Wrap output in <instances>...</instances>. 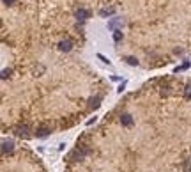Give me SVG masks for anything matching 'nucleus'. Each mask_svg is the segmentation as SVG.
Masks as SVG:
<instances>
[{
	"mask_svg": "<svg viewBox=\"0 0 191 172\" xmlns=\"http://www.w3.org/2000/svg\"><path fill=\"white\" fill-rule=\"evenodd\" d=\"M58 48L62 51H69L71 48H73V43H71V41H60V43H58Z\"/></svg>",
	"mask_w": 191,
	"mask_h": 172,
	"instance_id": "nucleus-6",
	"label": "nucleus"
},
{
	"mask_svg": "<svg viewBox=\"0 0 191 172\" xmlns=\"http://www.w3.org/2000/svg\"><path fill=\"white\" fill-rule=\"evenodd\" d=\"M4 2H6V4H13L14 0H4Z\"/></svg>",
	"mask_w": 191,
	"mask_h": 172,
	"instance_id": "nucleus-15",
	"label": "nucleus"
},
{
	"mask_svg": "<svg viewBox=\"0 0 191 172\" xmlns=\"http://www.w3.org/2000/svg\"><path fill=\"white\" fill-rule=\"evenodd\" d=\"M120 39H122V32L120 30H115L113 32V41H120Z\"/></svg>",
	"mask_w": 191,
	"mask_h": 172,
	"instance_id": "nucleus-9",
	"label": "nucleus"
},
{
	"mask_svg": "<svg viewBox=\"0 0 191 172\" xmlns=\"http://www.w3.org/2000/svg\"><path fill=\"white\" fill-rule=\"evenodd\" d=\"M113 13V9H103L101 11V16H108V14H112Z\"/></svg>",
	"mask_w": 191,
	"mask_h": 172,
	"instance_id": "nucleus-11",
	"label": "nucleus"
},
{
	"mask_svg": "<svg viewBox=\"0 0 191 172\" xmlns=\"http://www.w3.org/2000/svg\"><path fill=\"white\" fill-rule=\"evenodd\" d=\"M124 87H126V82H122V85L119 87V92H122V91H124Z\"/></svg>",
	"mask_w": 191,
	"mask_h": 172,
	"instance_id": "nucleus-13",
	"label": "nucleus"
},
{
	"mask_svg": "<svg viewBox=\"0 0 191 172\" xmlns=\"http://www.w3.org/2000/svg\"><path fill=\"white\" fill-rule=\"evenodd\" d=\"M89 103H90V107H92V108H97V107H99V103H101V96L90 98V100H89Z\"/></svg>",
	"mask_w": 191,
	"mask_h": 172,
	"instance_id": "nucleus-7",
	"label": "nucleus"
},
{
	"mask_svg": "<svg viewBox=\"0 0 191 172\" xmlns=\"http://www.w3.org/2000/svg\"><path fill=\"white\" fill-rule=\"evenodd\" d=\"M184 96H186V98H191V85H188L184 89Z\"/></svg>",
	"mask_w": 191,
	"mask_h": 172,
	"instance_id": "nucleus-10",
	"label": "nucleus"
},
{
	"mask_svg": "<svg viewBox=\"0 0 191 172\" xmlns=\"http://www.w3.org/2000/svg\"><path fill=\"white\" fill-rule=\"evenodd\" d=\"M124 60H126V62H127L129 66H136V64H138V60H136L134 57H126Z\"/></svg>",
	"mask_w": 191,
	"mask_h": 172,
	"instance_id": "nucleus-8",
	"label": "nucleus"
},
{
	"mask_svg": "<svg viewBox=\"0 0 191 172\" xmlns=\"http://www.w3.org/2000/svg\"><path fill=\"white\" fill-rule=\"evenodd\" d=\"M7 75H11V71H7V69H4V73H2V78H7Z\"/></svg>",
	"mask_w": 191,
	"mask_h": 172,
	"instance_id": "nucleus-12",
	"label": "nucleus"
},
{
	"mask_svg": "<svg viewBox=\"0 0 191 172\" xmlns=\"http://www.w3.org/2000/svg\"><path fill=\"white\" fill-rule=\"evenodd\" d=\"M120 122H122V126H133V117L129 114H122L120 115Z\"/></svg>",
	"mask_w": 191,
	"mask_h": 172,
	"instance_id": "nucleus-1",
	"label": "nucleus"
},
{
	"mask_svg": "<svg viewBox=\"0 0 191 172\" xmlns=\"http://www.w3.org/2000/svg\"><path fill=\"white\" fill-rule=\"evenodd\" d=\"M76 18L78 20H87V18H90V11H87V9H78Z\"/></svg>",
	"mask_w": 191,
	"mask_h": 172,
	"instance_id": "nucleus-4",
	"label": "nucleus"
},
{
	"mask_svg": "<svg viewBox=\"0 0 191 172\" xmlns=\"http://www.w3.org/2000/svg\"><path fill=\"white\" fill-rule=\"evenodd\" d=\"M16 135L27 137V135H28V126H27V124H23V126H18V128H16Z\"/></svg>",
	"mask_w": 191,
	"mask_h": 172,
	"instance_id": "nucleus-5",
	"label": "nucleus"
},
{
	"mask_svg": "<svg viewBox=\"0 0 191 172\" xmlns=\"http://www.w3.org/2000/svg\"><path fill=\"white\" fill-rule=\"evenodd\" d=\"M13 149H14V144L11 140H4V144H2V153L7 154V153H11Z\"/></svg>",
	"mask_w": 191,
	"mask_h": 172,
	"instance_id": "nucleus-2",
	"label": "nucleus"
},
{
	"mask_svg": "<svg viewBox=\"0 0 191 172\" xmlns=\"http://www.w3.org/2000/svg\"><path fill=\"white\" fill-rule=\"evenodd\" d=\"M50 131H51V129H50L48 126H41V128H37L35 135L39 137V138H42V137H48V135H50Z\"/></svg>",
	"mask_w": 191,
	"mask_h": 172,
	"instance_id": "nucleus-3",
	"label": "nucleus"
},
{
	"mask_svg": "<svg viewBox=\"0 0 191 172\" xmlns=\"http://www.w3.org/2000/svg\"><path fill=\"white\" fill-rule=\"evenodd\" d=\"M97 57H99V59H101V60H103V62H108V59H106V57H103V55H101V53H99Z\"/></svg>",
	"mask_w": 191,
	"mask_h": 172,
	"instance_id": "nucleus-14",
	"label": "nucleus"
}]
</instances>
